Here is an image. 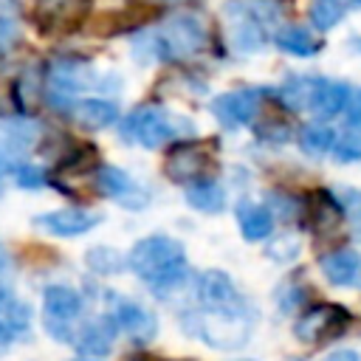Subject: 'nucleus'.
I'll return each mask as SVG.
<instances>
[{
	"label": "nucleus",
	"mask_w": 361,
	"mask_h": 361,
	"mask_svg": "<svg viewBox=\"0 0 361 361\" xmlns=\"http://www.w3.org/2000/svg\"><path fill=\"white\" fill-rule=\"evenodd\" d=\"M8 268V251H6V245L0 243V274Z\"/></svg>",
	"instance_id": "36"
},
{
	"label": "nucleus",
	"mask_w": 361,
	"mask_h": 361,
	"mask_svg": "<svg viewBox=\"0 0 361 361\" xmlns=\"http://www.w3.org/2000/svg\"><path fill=\"white\" fill-rule=\"evenodd\" d=\"M240 361H257V358H240Z\"/></svg>",
	"instance_id": "40"
},
{
	"label": "nucleus",
	"mask_w": 361,
	"mask_h": 361,
	"mask_svg": "<svg viewBox=\"0 0 361 361\" xmlns=\"http://www.w3.org/2000/svg\"><path fill=\"white\" fill-rule=\"evenodd\" d=\"M85 299L71 285H48L42 290V327L54 341L71 344L73 322L82 316Z\"/></svg>",
	"instance_id": "6"
},
{
	"label": "nucleus",
	"mask_w": 361,
	"mask_h": 361,
	"mask_svg": "<svg viewBox=\"0 0 361 361\" xmlns=\"http://www.w3.org/2000/svg\"><path fill=\"white\" fill-rule=\"evenodd\" d=\"M93 183H96V192H99L102 197L116 200L121 209L141 212V209L149 206V192H147L144 186H138L124 169H118V166H113V164L96 166Z\"/></svg>",
	"instance_id": "7"
},
{
	"label": "nucleus",
	"mask_w": 361,
	"mask_h": 361,
	"mask_svg": "<svg viewBox=\"0 0 361 361\" xmlns=\"http://www.w3.org/2000/svg\"><path fill=\"white\" fill-rule=\"evenodd\" d=\"M192 133H195V127L189 118L172 116L166 107H158V104H141L121 121V138L135 141L147 149H158L169 141L186 138Z\"/></svg>",
	"instance_id": "3"
},
{
	"label": "nucleus",
	"mask_w": 361,
	"mask_h": 361,
	"mask_svg": "<svg viewBox=\"0 0 361 361\" xmlns=\"http://www.w3.org/2000/svg\"><path fill=\"white\" fill-rule=\"evenodd\" d=\"M141 45L149 51V56L164 59V62H169V59H186V56H195V54L203 51V45H206V28L192 14H172Z\"/></svg>",
	"instance_id": "4"
},
{
	"label": "nucleus",
	"mask_w": 361,
	"mask_h": 361,
	"mask_svg": "<svg viewBox=\"0 0 361 361\" xmlns=\"http://www.w3.org/2000/svg\"><path fill=\"white\" fill-rule=\"evenodd\" d=\"M93 82V71L79 62V59H62L51 68V85H54V93H76V90H85L87 85Z\"/></svg>",
	"instance_id": "19"
},
{
	"label": "nucleus",
	"mask_w": 361,
	"mask_h": 361,
	"mask_svg": "<svg viewBox=\"0 0 361 361\" xmlns=\"http://www.w3.org/2000/svg\"><path fill=\"white\" fill-rule=\"evenodd\" d=\"M14 180L20 189H42L48 183V175L42 166H34V164H17L14 166Z\"/></svg>",
	"instance_id": "31"
},
{
	"label": "nucleus",
	"mask_w": 361,
	"mask_h": 361,
	"mask_svg": "<svg viewBox=\"0 0 361 361\" xmlns=\"http://www.w3.org/2000/svg\"><path fill=\"white\" fill-rule=\"evenodd\" d=\"M296 254H299V240L293 234L271 237L265 245V257L274 262H290V259H296Z\"/></svg>",
	"instance_id": "29"
},
{
	"label": "nucleus",
	"mask_w": 361,
	"mask_h": 361,
	"mask_svg": "<svg viewBox=\"0 0 361 361\" xmlns=\"http://www.w3.org/2000/svg\"><path fill=\"white\" fill-rule=\"evenodd\" d=\"M316 82H319V76H288V79L274 90V96H276L288 110H293V113L310 110Z\"/></svg>",
	"instance_id": "21"
},
{
	"label": "nucleus",
	"mask_w": 361,
	"mask_h": 361,
	"mask_svg": "<svg viewBox=\"0 0 361 361\" xmlns=\"http://www.w3.org/2000/svg\"><path fill=\"white\" fill-rule=\"evenodd\" d=\"M254 133H257L259 141H271V144H279V141L290 138V127L279 118H265L262 124H254Z\"/></svg>",
	"instance_id": "32"
},
{
	"label": "nucleus",
	"mask_w": 361,
	"mask_h": 361,
	"mask_svg": "<svg viewBox=\"0 0 361 361\" xmlns=\"http://www.w3.org/2000/svg\"><path fill=\"white\" fill-rule=\"evenodd\" d=\"M240 290L234 285V279L226 271L209 268L197 276H192V302L206 307V305H231L240 302Z\"/></svg>",
	"instance_id": "14"
},
{
	"label": "nucleus",
	"mask_w": 361,
	"mask_h": 361,
	"mask_svg": "<svg viewBox=\"0 0 361 361\" xmlns=\"http://www.w3.org/2000/svg\"><path fill=\"white\" fill-rule=\"evenodd\" d=\"M11 34H14V31H11V25H8V23H0V54L11 45Z\"/></svg>",
	"instance_id": "35"
},
{
	"label": "nucleus",
	"mask_w": 361,
	"mask_h": 361,
	"mask_svg": "<svg viewBox=\"0 0 361 361\" xmlns=\"http://www.w3.org/2000/svg\"><path fill=\"white\" fill-rule=\"evenodd\" d=\"M274 45L285 54H293V56H313L322 48V39L302 25H285V28H276Z\"/></svg>",
	"instance_id": "22"
},
{
	"label": "nucleus",
	"mask_w": 361,
	"mask_h": 361,
	"mask_svg": "<svg viewBox=\"0 0 361 361\" xmlns=\"http://www.w3.org/2000/svg\"><path fill=\"white\" fill-rule=\"evenodd\" d=\"M183 330L197 336L203 344L220 353H231L248 344L251 327H254V310L248 307L245 299L231 302V305H195V310H183L180 316Z\"/></svg>",
	"instance_id": "2"
},
{
	"label": "nucleus",
	"mask_w": 361,
	"mask_h": 361,
	"mask_svg": "<svg viewBox=\"0 0 361 361\" xmlns=\"http://www.w3.org/2000/svg\"><path fill=\"white\" fill-rule=\"evenodd\" d=\"M85 265L99 276H113L127 268V257L110 245H93L85 251Z\"/></svg>",
	"instance_id": "25"
},
{
	"label": "nucleus",
	"mask_w": 361,
	"mask_h": 361,
	"mask_svg": "<svg viewBox=\"0 0 361 361\" xmlns=\"http://www.w3.org/2000/svg\"><path fill=\"white\" fill-rule=\"evenodd\" d=\"M327 361H361V358H358L355 350H336V353L327 355Z\"/></svg>",
	"instance_id": "34"
},
{
	"label": "nucleus",
	"mask_w": 361,
	"mask_h": 361,
	"mask_svg": "<svg viewBox=\"0 0 361 361\" xmlns=\"http://www.w3.org/2000/svg\"><path fill=\"white\" fill-rule=\"evenodd\" d=\"M186 203L203 214H220L226 209V189L214 178H197L186 183Z\"/></svg>",
	"instance_id": "18"
},
{
	"label": "nucleus",
	"mask_w": 361,
	"mask_h": 361,
	"mask_svg": "<svg viewBox=\"0 0 361 361\" xmlns=\"http://www.w3.org/2000/svg\"><path fill=\"white\" fill-rule=\"evenodd\" d=\"M0 197H3V180H0Z\"/></svg>",
	"instance_id": "41"
},
{
	"label": "nucleus",
	"mask_w": 361,
	"mask_h": 361,
	"mask_svg": "<svg viewBox=\"0 0 361 361\" xmlns=\"http://www.w3.org/2000/svg\"><path fill=\"white\" fill-rule=\"evenodd\" d=\"M107 302H110V316H113L116 327L124 330L133 341L147 344V341H152L158 336V319H155V313L149 307H144L135 299L118 296L116 290H107Z\"/></svg>",
	"instance_id": "8"
},
{
	"label": "nucleus",
	"mask_w": 361,
	"mask_h": 361,
	"mask_svg": "<svg viewBox=\"0 0 361 361\" xmlns=\"http://www.w3.org/2000/svg\"><path fill=\"white\" fill-rule=\"evenodd\" d=\"M307 299H310V285L302 282L299 276H296V279L290 276V279H288L285 285H279V290H276V305H279L282 313H299Z\"/></svg>",
	"instance_id": "27"
},
{
	"label": "nucleus",
	"mask_w": 361,
	"mask_h": 361,
	"mask_svg": "<svg viewBox=\"0 0 361 361\" xmlns=\"http://www.w3.org/2000/svg\"><path fill=\"white\" fill-rule=\"evenodd\" d=\"M330 152H333V158L338 164H355V161H361V133L358 130H347V133L336 135Z\"/></svg>",
	"instance_id": "28"
},
{
	"label": "nucleus",
	"mask_w": 361,
	"mask_h": 361,
	"mask_svg": "<svg viewBox=\"0 0 361 361\" xmlns=\"http://www.w3.org/2000/svg\"><path fill=\"white\" fill-rule=\"evenodd\" d=\"M71 113L85 130H104L118 118V107L107 99H82L71 107Z\"/></svg>",
	"instance_id": "20"
},
{
	"label": "nucleus",
	"mask_w": 361,
	"mask_h": 361,
	"mask_svg": "<svg viewBox=\"0 0 361 361\" xmlns=\"http://www.w3.org/2000/svg\"><path fill=\"white\" fill-rule=\"evenodd\" d=\"M76 361H90V358H76Z\"/></svg>",
	"instance_id": "42"
},
{
	"label": "nucleus",
	"mask_w": 361,
	"mask_h": 361,
	"mask_svg": "<svg viewBox=\"0 0 361 361\" xmlns=\"http://www.w3.org/2000/svg\"><path fill=\"white\" fill-rule=\"evenodd\" d=\"M265 206H268V212L274 214V220L279 217V220H285V223H302L305 220V203H299L296 197H290L288 192H265Z\"/></svg>",
	"instance_id": "26"
},
{
	"label": "nucleus",
	"mask_w": 361,
	"mask_h": 361,
	"mask_svg": "<svg viewBox=\"0 0 361 361\" xmlns=\"http://www.w3.org/2000/svg\"><path fill=\"white\" fill-rule=\"evenodd\" d=\"M353 285H358V288H361V265H358V274H355V282H353Z\"/></svg>",
	"instance_id": "37"
},
{
	"label": "nucleus",
	"mask_w": 361,
	"mask_h": 361,
	"mask_svg": "<svg viewBox=\"0 0 361 361\" xmlns=\"http://www.w3.org/2000/svg\"><path fill=\"white\" fill-rule=\"evenodd\" d=\"M226 23H228V37H231V45L237 54H254L265 45L262 25L245 3H228L226 6Z\"/></svg>",
	"instance_id": "13"
},
{
	"label": "nucleus",
	"mask_w": 361,
	"mask_h": 361,
	"mask_svg": "<svg viewBox=\"0 0 361 361\" xmlns=\"http://www.w3.org/2000/svg\"><path fill=\"white\" fill-rule=\"evenodd\" d=\"M31 316H34L31 307H28L25 302H20V299L14 296V290H8V288L0 285V322L8 327V333H11V336L25 333L28 324H31Z\"/></svg>",
	"instance_id": "23"
},
{
	"label": "nucleus",
	"mask_w": 361,
	"mask_h": 361,
	"mask_svg": "<svg viewBox=\"0 0 361 361\" xmlns=\"http://www.w3.org/2000/svg\"><path fill=\"white\" fill-rule=\"evenodd\" d=\"M237 226H240V234L243 240L248 243H259V240H268L271 231H274V214L268 212V206L262 203H254V200H240L237 209Z\"/></svg>",
	"instance_id": "15"
},
{
	"label": "nucleus",
	"mask_w": 361,
	"mask_h": 361,
	"mask_svg": "<svg viewBox=\"0 0 361 361\" xmlns=\"http://www.w3.org/2000/svg\"><path fill=\"white\" fill-rule=\"evenodd\" d=\"M99 223H102L99 212H87L79 206L54 209V212H42L34 217V226L54 237H79V234H87L90 228H96Z\"/></svg>",
	"instance_id": "12"
},
{
	"label": "nucleus",
	"mask_w": 361,
	"mask_h": 361,
	"mask_svg": "<svg viewBox=\"0 0 361 361\" xmlns=\"http://www.w3.org/2000/svg\"><path fill=\"white\" fill-rule=\"evenodd\" d=\"M206 169H209V152L195 141H178L164 158V175L178 186L206 178Z\"/></svg>",
	"instance_id": "10"
},
{
	"label": "nucleus",
	"mask_w": 361,
	"mask_h": 361,
	"mask_svg": "<svg viewBox=\"0 0 361 361\" xmlns=\"http://www.w3.org/2000/svg\"><path fill=\"white\" fill-rule=\"evenodd\" d=\"M127 268L141 282H147L158 299H169L172 293L186 290L192 285V268L186 259V248L180 240L169 234L141 237L127 254Z\"/></svg>",
	"instance_id": "1"
},
{
	"label": "nucleus",
	"mask_w": 361,
	"mask_h": 361,
	"mask_svg": "<svg viewBox=\"0 0 361 361\" xmlns=\"http://www.w3.org/2000/svg\"><path fill=\"white\" fill-rule=\"evenodd\" d=\"M341 113L347 118V127L361 133V90H350V99H347Z\"/></svg>",
	"instance_id": "33"
},
{
	"label": "nucleus",
	"mask_w": 361,
	"mask_h": 361,
	"mask_svg": "<svg viewBox=\"0 0 361 361\" xmlns=\"http://www.w3.org/2000/svg\"><path fill=\"white\" fill-rule=\"evenodd\" d=\"M350 6H355V8H361V0H347Z\"/></svg>",
	"instance_id": "39"
},
{
	"label": "nucleus",
	"mask_w": 361,
	"mask_h": 361,
	"mask_svg": "<svg viewBox=\"0 0 361 361\" xmlns=\"http://www.w3.org/2000/svg\"><path fill=\"white\" fill-rule=\"evenodd\" d=\"M353 324V316L344 305H336V302H316V305H307L302 310V316L296 319L293 324V336L302 341V344H310V347H324L336 338H341Z\"/></svg>",
	"instance_id": "5"
},
{
	"label": "nucleus",
	"mask_w": 361,
	"mask_h": 361,
	"mask_svg": "<svg viewBox=\"0 0 361 361\" xmlns=\"http://www.w3.org/2000/svg\"><path fill=\"white\" fill-rule=\"evenodd\" d=\"M341 17H344V8H341L336 0H316L313 8H310V20H313V25H316L319 31L333 28Z\"/></svg>",
	"instance_id": "30"
},
{
	"label": "nucleus",
	"mask_w": 361,
	"mask_h": 361,
	"mask_svg": "<svg viewBox=\"0 0 361 361\" xmlns=\"http://www.w3.org/2000/svg\"><path fill=\"white\" fill-rule=\"evenodd\" d=\"M358 265H361V254L355 248H333L319 259V268H322L324 279L336 288L353 285L355 274H358Z\"/></svg>",
	"instance_id": "16"
},
{
	"label": "nucleus",
	"mask_w": 361,
	"mask_h": 361,
	"mask_svg": "<svg viewBox=\"0 0 361 361\" xmlns=\"http://www.w3.org/2000/svg\"><path fill=\"white\" fill-rule=\"evenodd\" d=\"M350 85L347 82H336V79H324L319 76L316 90H313V102H310V113L316 118H333L344 110L347 99H350Z\"/></svg>",
	"instance_id": "17"
},
{
	"label": "nucleus",
	"mask_w": 361,
	"mask_h": 361,
	"mask_svg": "<svg viewBox=\"0 0 361 361\" xmlns=\"http://www.w3.org/2000/svg\"><path fill=\"white\" fill-rule=\"evenodd\" d=\"M158 361H192V358H158Z\"/></svg>",
	"instance_id": "38"
},
{
	"label": "nucleus",
	"mask_w": 361,
	"mask_h": 361,
	"mask_svg": "<svg viewBox=\"0 0 361 361\" xmlns=\"http://www.w3.org/2000/svg\"><path fill=\"white\" fill-rule=\"evenodd\" d=\"M259 104H262V93L257 87H240V90H228V93H220L209 110L212 116L228 127V130H237V127H248L254 124V118L259 116Z\"/></svg>",
	"instance_id": "9"
},
{
	"label": "nucleus",
	"mask_w": 361,
	"mask_h": 361,
	"mask_svg": "<svg viewBox=\"0 0 361 361\" xmlns=\"http://www.w3.org/2000/svg\"><path fill=\"white\" fill-rule=\"evenodd\" d=\"M116 336H118V327H116L113 316L110 313H99V316L82 322L79 327H73L71 344L87 358H104L113 350Z\"/></svg>",
	"instance_id": "11"
},
{
	"label": "nucleus",
	"mask_w": 361,
	"mask_h": 361,
	"mask_svg": "<svg viewBox=\"0 0 361 361\" xmlns=\"http://www.w3.org/2000/svg\"><path fill=\"white\" fill-rule=\"evenodd\" d=\"M333 138H336V133H333L327 124H322V121L305 124V127L299 130V135H296L299 149H302L307 158H322L324 152H330Z\"/></svg>",
	"instance_id": "24"
}]
</instances>
